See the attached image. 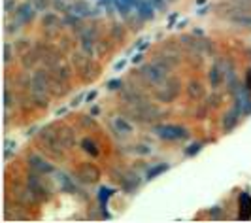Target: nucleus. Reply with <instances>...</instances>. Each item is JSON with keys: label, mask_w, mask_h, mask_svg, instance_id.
Segmentation results:
<instances>
[{"label": "nucleus", "mask_w": 251, "mask_h": 223, "mask_svg": "<svg viewBox=\"0 0 251 223\" xmlns=\"http://www.w3.org/2000/svg\"><path fill=\"white\" fill-rule=\"evenodd\" d=\"M168 72H170V68H168L159 57H157L155 61L148 62V64H144V66L140 68V76L144 78V82L150 84L151 87H155V89H159V87L163 85L164 82L170 78Z\"/></svg>", "instance_id": "1"}, {"label": "nucleus", "mask_w": 251, "mask_h": 223, "mask_svg": "<svg viewBox=\"0 0 251 223\" xmlns=\"http://www.w3.org/2000/svg\"><path fill=\"white\" fill-rule=\"evenodd\" d=\"M44 178L46 176L34 172V170H30V172L26 174V187L32 193V197L36 198V202H44V200H48L53 195V189H51L50 184Z\"/></svg>", "instance_id": "2"}, {"label": "nucleus", "mask_w": 251, "mask_h": 223, "mask_svg": "<svg viewBox=\"0 0 251 223\" xmlns=\"http://www.w3.org/2000/svg\"><path fill=\"white\" fill-rule=\"evenodd\" d=\"M153 133L161 140H168V142H183L191 137L189 129L181 127V125H174V123H161L153 127Z\"/></svg>", "instance_id": "3"}, {"label": "nucleus", "mask_w": 251, "mask_h": 223, "mask_svg": "<svg viewBox=\"0 0 251 223\" xmlns=\"http://www.w3.org/2000/svg\"><path fill=\"white\" fill-rule=\"evenodd\" d=\"M181 93V82L176 76H170L159 89H155V99L163 104H170L179 97Z\"/></svg>", "instance_id": "4"}, {"label": "nucleus", "mask_w": 251, "mask_h": 223, "mask_svg": "<svg viewBox=\"0 0 251 223\" xmlns=\"http://www.w3.org/2000/svg\"><path fill=\"white\" fill-rule=\"evenodd\" d=\"M130 115L136 119V121H142V123H150V121H157V119H161L163 117V112L161 108L157 106V104H153V102H142L138 106H132V112H130Z\"/></svg>", "instance_id": "5"}, {"label": "nucleus", "mask_w": 251, "mask_h": 223, "mask_svg": "<svg viewBox=\"0 0 251 223\" xmlns=\"http://www.w3.org/2000/svg\"><path fill=\"white\" fill-rule=\"evenodd\" d=\"M223 74H225V87L226 91H228V95H236L240 89V80H238V74H236V64L232 59H225L223 61Z\"/></svg>", "instance_id": "6"}, {"label": "nucleus", "mask_w": 251, "mask_h": 223, "mask_svg": "<svg viewBox=\"0 0 251 223\" xmlns=\"http://www.w3.org/2000/svg\"><path fill=\"white\" fill-rule=\"evenodd\" d=\"M75 178L85 186H93L100 180V168L93 163H83L75 168Z\"/></svg>", "instance_id": "7"}, {"label": "nucleus", "mask_w": 251, "mask_h": 223, "mask_svg": "<svg viewBox=\"0 0 251 223\" xmlns=\"http://www.w3.org/2000/svg\"><path fill=\"white\" fill-rule=\"evenodd\" d=\"M51 89V74L48 68H36L32 72V87L30 93H46L50 95Z\"/></svg>", "instance_id": "8"}, {"label": "nucleus", "mask_w": 251, "mask_h": 223, "mask_svg": "<svg viewBox=\"0 0 251 223\" xmlns=\"http://www.w3.org/2000/svg\"><path fill=\"white\" fill-rule=\"evenodd\" d=\"M26 163H28V168H30V170L42 174V176H50V174L57 172V168H55L48 159H44L42 155H36V153L28 155V157H26Z\"/></svg>", "instance_id": "9"}, {"label": "nucleus", "mask_w": 251, "mask_h": 223, "mask_svg": "<svg viewBox=\"0 0 251 223\" xmlns=\"http://www.w3.org/2000/svg\"><path fill=\"white\" fill-rule=\"evenodd\" d=\"M36 8H34V4H28V2H23V4H19L17 6V10L13 12V19L17 21V23H21V25H28V23H32V19L36 17Z\"/></svg>", "instance_id": "10"}, {"label": "nucleus", "mask_w": 251, "mask_h": 223, "mask_svg": "<svg viewBox=\"0 0 251 223\" xmlns=\"http://www.w3.org/2000/svg\"><path fill=\"white\" fill-rule=\"evenodd\" d=\"M240 117H244V115H242V110H240V104L238 102H234V104H232V108L223 113V119H221V127H223V131H225V133H230L232 129H236Z\"/></svg>", "instance_id": "11"}, {"label": "nucleus", "mask_w": 251, "mask_h": 223, "mask_svg": "<svg viewBox=\"0 0 251 223\" xmlns=\"http://www.w3.org/2000/svg\"><path fill=\"white\" fill-rule=\"evenodd\" d=\"M208 82H210V87L212 91H219V87L225 84V74H223V62L221 61H214L210 70H208Z\"/></svg>", "instance_id": "12"}, {"label": "nucleus", "mask_w": 251, "mask_h": 223, "mask_svg": "<svg viewBox=\"0 0 251 223\" xmlns=\"http://www.w3.org/2000/svg\"><path fill=\"white\" fill-rule=\"evenodd\" d=\"M117 182H119L121 189H123L125 193H128V195H130V193H134V191L140 187V184H142L140 176L136 172H132V170H128V172H125V174H119Z\"/></svg>", "instance_id": "13"}, {"label": "nucleus", "mask_w": 251, "mask_h": 223, "mask_svg": "<svg viewBox=\"0 0 251 223\" xmlns=\"http://www.w3.org/2000/svg\"><path fill=\"white\" fill-rule=\"evenodd\" d=\"M234 102H238L240 104V110H242V115L244 117H248L251 115V89L244 85V82H242V85H240L238 93L232 97Z\"/></svg>", "instance_id": "14"}, {"label": "nucleus", "mask_w": 251, "mask_h": 223, "mask_svg": "<svg viewBox=\"0 0 251 223\" xmlns=\"http://www.w3.org/2000/svg\"><path fill=\"white\" fill-rule=\"evenodd\" d=\"M70 8H72V12H74L75 15H79L81 19H85V17H99V15H100V12H99L97 8H93L89 0H74V2L70 4Z\"/></svg>", "instance_id": "15"}, {"label": "nucleus", "mask_w": 251, "mask_h": 223, "mask_svg": "<svg viewBox=\"0 0 251 223\" xmlns=\"http://www.w3.org/2000/svg\"><path fill=\"white\" fill-rule=\"evenodd\" d=\"M97 28H85V30H81V51L83 53H87L89 57L93 55V48H95V44H97Z\"/></svg>", "instance_id": "16"}, {"label": "nucleus", "mask_w": 251, "mask_h": 223, "mask_svg": "<svg viewBox=\"0 0 251 223\" xmlns=\"http://www.w3.org/2000/svg\"><path fill=\"white\" fill-rule=\"evenodd\" d=\"M55 180H57L59 189H61L63 193H68V195H75V193H77V187H75L74 180H72L66 172L57 170V172H55Z\"/></svg>", "instance_id": "17"}, {"label": "nucleus", "mask_w": 251, "mask_h": 223, "mask_svg": "<svg viewBox=\"0 0 251 223\" xmlns=\"http://www.w3.org/2000/svg\"><path fill=\"white\" fill-rule=\"evenodd\" d=\"M121 97H123L125 102L132 104V106H138V104H142V102H146V97H144V95H142L134 85L123 87V89H121Z\"/></svg>", "instance_id": "18"}, {"label": "nucleus", "mask_w": 251, "mask_h": 223, "mask_svg": "<svg viewBox=\"0 0 251 223\" xmlns=\"http://www.w3.org/2000/svg\"><path fill=\"white\" fill-rule=\"evenodd\" d=\"M136 13L144 21H153L155 19V13H157V8L151 4L150 0H138L136 4Z\"/></svg>", "instance_id": "19"}, {"label": "nucleus", "mask_w": 251, "mask_h": 223, "mask_svg": "<svg viewBox=\"0 0 251 223\" xmlns=\"http://www.w3.org/2000/svg\"><path fill=\"white\" fill-rule=\"evenodd\" d=\"M238 218L240 220H251V195L250 193H240L238 198Z\"/></svg>", "instance_id": "20"}, {"label": "nucleus", "mask_w": 251, "mask_h": 223, "mask_svg": "<svg viewBox=\"0 0 251 223\" xmlns=\"http://www.w3.org/2000/svg\"><path fill=\"white\" fill-rule=\"evenodd\" d=\"M64 25V19H61L55 12H48L42 15V27L48 28V30H53V28H61Z\"/></svg>", "instance_id": "21"}, {"label": "nucleus", "mask_w": 251, "mask_h": 223, "mask_svg": "<svg viewBox=\"0 0 251 223\" xmlns=\"http://www.w3.org/2000/svg\"><path fill=\"white\" fill-rule=\"evenodd\" d=\"M181 44L187 48L191 53H202V38H197V34H183Z\"/></svg>", "instance_id": "22"}, {"label": "nucleus", "mask_w": 251, "mask_h": 223, "mask_svg": "<svg viewBox=\"0 0 251 223\" xmlns=\"http://www.w3.org/2000/svg\"><path fill=\"white\" fill-rule=\"evenodd\" d=\"M42 61V57H40V53L36 50H28V51H23V57H21V64H23V68L25 70H30V68H34L38 62Z\"/></svg>", "instance_id": "23"}, {"label": "nucleus", "mask_w": 251, "mask_h": 223, "mask_svg": "<svg viewBox=\"0 0 251 223\" xmlns=\"http://www.w3.org/2000/svg\"><path fill=\"white\" fill-rule=\"evenodd\" d=\"M79 148L83 149L89 157H99V155H100L99 144H97L93 138H89V137H85V138H81V140H79Z\"/></svg>", "instance_id": "24"}, {"label": "nucleus", "mask_w": 251, "mask_h": 223, "mask_svg": "<svg viewBox=\"0 0 251 223\" xmlns=\"http://www.w3.org/2000/svg\"><path fill=\"white\" fill-rule=\"evenodd\" d=\"M187 97L191 100H201L204 97V87L199 80H191L187 84Z\"/></svg>", "instance_id": "25"}, {"label": "nucleus", "mask_w": 251, "mask_h": 223, "mask_svg": "<svg viewBox=\"0 0 251 223\" xmlns=\"http://www.w3.org/2000/svg\"><path fill=\"white\" fill-rule=\"evenodd\" d=\"M59 137H61V140H63L64 148L70 149L74 148L75 144H77V138H75V131L72 129V127H64L63 131L59 133Z\"/></svg>", "instance_id": "26"}, {"label": "nucleus", "mask_w": 251, "mask_h": 223, "mask_svg": "<svg viewBox=\"0 0 251 223\" xmlns=\"http://www.w3.org/2000/svg\"><path fill=\"white\" fill-rule=\"evenodd\" d=\"M113 197V189L108 186H100V189H99V195H97V198H99V204H100V210L106 212V208H108V200Z\"/></svg>", "instance_id": "27"}, {"label": "nucleus", "mask_w": 251, "mask_h": 223, "mask_svg": "<svg viewBox=\"0 0 251 223\" xmlns=\"http://www.w3.org/2000/svg\"><path fill=\"white\" fill-rule=\"evenodd\" d=\"M50 70L57 76L61 82H64V84H68V82H70V78H72V70H70V66H68V64H63V62H61V64H57L55 68H50Z\"/></svg>", "instance_id": "28"}, {"label": "nucleus", "mask_w": 251, "mask_h": 223, "mask_svg": "<svg viewBox=\"0 0 251 223\" xmlns=\"http://www.w3.org/2000/svg\"><path fill=\"white\" fill-rule=\"evenodd\" d=\"M170 168V165L168 163H159V165H153L148 168V172H146V180L151 182V180H155V178H159L161 174H164L166 170Z\"/></svg>", "instance_id": "29"}, {"label": "nucleus", "mask_w": 251, "mask_h": 223, "mask_svg": "<svg viewBox=\"0 0 251 223\" xmlns=\"http://www.w3.org/2000/svg\"><path fill=\"white\" fill-rule=\"evenodd\" d=\"M113 125H115V129L121 133V135H132V131H134V125L130 123V121H126L125 117H115V121H113Z\"/></svg>", "instance_id": "30"}, {"label": "nucleus", "mask_w": 251, "mask_h": 223, "mask_svg": "<svg viewBox=\"0 0 251 223\" xmlns=\"http://www.w3.org/2000/svg\"><path fill=\"white\" fill-rule=\"evenodd\" d=\"M2 99H4V110L6 112L10 110V108H15V106H17V97L10 91V87H4Z\"/></svg>", "instance_id": "31"}, {"label": "nucleus", "mask_w": 251, "mask_h": 223, "mask_svg": "<svg viewBox=\"0 0 251 223\" xmlns=\"http://www.w3.org/2000/svg\"><path fill=\"white\" fill-rule=\"evenodd\" d=\"M13 55H15V46L10 44V42H4V46H2V61H4V64H10L13 61Z\"/></svg>", "instance_id": "32"}, {"label": "nucleus", "mask_w": 251, "mask_h": 223, "mask_svg": "<svg viewBox=\"0 0 251 223\" xmlns=\"http://www.w3.org/2000/svg\"><path fill=\"white\" fill-rule=\"evenodd\" d=\"M32 102L36 108H50V95L46 93H32Z\"/></svg>", "instance_id": "33"}, {"label": "nucleus", "mask_w": 251, "mask_h": 223, "mask_svg": "<svg viewBox=\"0 0 251 223\" xmlns=\"http://www.w3.org/2000/svg\"><path fill=\"white\" fill-rule=\"evenodd\" d=\"M232 25L244 27V28H251V13L250 15H236V17H230L228 19Z\"/></svg>", "instance_id": "34"}, {"label": "nucleus", "mask_w": 251, "mask_h": 223, "mask_svg": "<svg viewBox=\"0 0 251 223\" xmlns=\"http://www.w3.org/2000/svg\"><path fill=\"white\" fill-rule=\"evenodd\" d=\"M202 148H204V144H202V142H195V144H191L189 148H185V151H183V153H185L187 157H195L197 153H201Z\"/></svg>", "instance_id": "35"}, {"label": "nucleus", "mask_w": 251, "mask_h": 223, "mask_svg": "<svg viewBox=\"0 0 251 223\" xmlns=\"http://www.w3.org/2000/svg\"><path fill=\"white\" fill-rule=\"evenodd\" d=\"M221 100H223V97L217 93V91H214L210 97H208V100H206V104L210 106V108H217L219 104H221Z\"/></svg>", "instance_id": "36"}, {"label": "nucleus", "mask_w": 251, "mask_h": 223, "mask_svg": "<svg viewBox=\"0 0 251 223\" xmlns=\"http://www.w3.org/2000/svg\"><path fill=\"white\" fill-rule=\"evenodd\" d=\"M130 151H132V153H136V155H150L151 148L148 146V144H136V146H132Z\"/></svg>", "instance_id": "37"}, {"label": "nucleus", "mask_w": 251, "mask_h": 223, "mask_svg": "<svg viewBox=\"0 0 251 223\" xmlns=\"http://www.w3.org/2000/svg\"><path fill=\"white\" fill-rule=\"evenodd\" d=\"M17 148V144H15V140H4V157L8 159L10 155H12L13 151Z\"/></svg>", "instance_id": "38"}, {"label": "nucleus", "mask_w": 251, "mask_h": 223, "mask_svg": "<svg viewBox=\"0 0 251 223\" xmlns=\"http://www.w3.org/2000/svg\"><path fill=\"white\" fill-rule=\"evenodd\" d=\"M15 50H21V51H28L30 50V40H26V38H19L15 44Z\"/></svg>", "instance_id": "39"}, {"label": "nucleus", "mask_w": 251, "mask_h": 223, "mask_svg": "<svg viewBox=\"0 0 251 223\" xmlns=\"http://www.w3.org/2000/svg\"><path fill=\"white\" fill-rule=\"evenodd\" d=\"M106 87H108L110 91H121V89H123V82H121L119 78H113V80H110V82L106 84Z\"/></svg>", "instance_id": "40"}, {"label": "nucleus", "mask_w": 251, "mask_h": 223, "mask_svg": "<svg viewBox=\"0 0 251 223\" xmlns=\"http://www.w3.org/2000/svg\"><path fill=\"white\" fill-rule=\"evenodd\" d=\"M50 6H51L50 0H34V8H36L38 12H46Z\"/></svg>", "instance_id": "41"}, {"label": "nucleus", "mask_w": 251, "mask_h": 223, "mask_svg": "<svg viewBox=\"0 0 251 223\" xmlns=\"http://www.w3.org/2000/svg\"><path fill=\"white\" fill-rule=\"evenodd\" d=\"M202 53H214V44L208 38H202Z\"/></svg>", "instance_id": "42"}, {"label": "nucleus", "mask_w": 251, "mask_h": 223, "mask_svg": "<svg viewBox=\"0 0 251 223\" xmlns=\"http://www.w3.org/2000/svg\"><path fill=\"white\" fill-rule=\"evenodd\" d=\"M17 10V2L15 0H4V13H12Z\"/></svg>", "instance_id": "43"}, {"label": "nucleus", "mask_w": 251, "mask_h": 223, "mask_svg": "<svg viewBox=\"0 0 251 223\" xmlns=\"http://www.w3.org/2000/svg\"><path fill=\"white\" fill-rule=\"evenodd\" d=\"M19 28H21V23L13 21V23H10V25L6 27V32H8V34H17V32H19Z\"/></svg>", "instance_id": "44"}, {"label": "nucleus", "mask_w": 251, "mask_h": 223, "mask_svg": "<svg viewBox=\"0 0 251 223\" xmlns=\"http://www.w3.org/2000/svg\"><path fill=\"white\" fill-rule=\"evenodd\" d=\"M150 2L157 8V10H161V12L166 10V6H168V0H150Z\"/></svg>", "instance_id": "45"}, {"label": "nucleus", "mask_w": 251, "mask_h": 223, "mask_svg": "<svg viewBox=\"0 0 251 223\" xmlns=\"http://www.w3.org/2000/svg\"><path fill=\"white\" fill-rule=\"evenodd\" d=\"M81 100H85V95H77V97H75V99L72 100L68 106H70V108H77V106L81 104Z\"/></svg>", "instance_id": "46"}, {"label": "nucleus", "mask_w": 251, "mask_h": 223, "mask_svg": "<svg viewBox=\"0 0 251 223\" xmlns=\"http://www.w3.org/2000/svg\"><path fill=\"white\" fill-rule=\"evenodd\" d=\"M113 36L119 38V40L123 38V25H115V27H113Z\"/></svg>", "instance_id": "47"}, {"label": "nucleus", "mask_w": 251, "mask_h": 223, "mask_svg": "<svg viewBox=\"0 0 251 223\" xmlns=\"http://www.w3.org/2000/svg\"><path fill=\"white\" fill-rule=\"evenodd\" d=\"M244 85L248 87V89H251V66L246 70V78H244Z\"/></svg>", "instance_id": "48"}, {"label": "nucleus", "mask_w": 251, "mask_h": 223, "mask_svg": "<svg viewBox=\"0 0 251 223\" xmlns=\"http://www.w3.org/2000/svg\"><path fill=\"white\" fill-rule=\"evenodd\" d=\"M210 218H214V220L221 218V208H219V206H214V208L210 210Z\"/></svg>", "instance_id": "49"}, {"label": "nucleus", "mask_w": 251, "mask_h": 223, "mask_svg": "<svg viewBox=\"0 0 251 223\" xmlns=\"http://www.w3.org/2000/svg\"><path fill=\"white\" fill-rule=\"evenodd\" d=\"M97 95H99L97 91H91V93H87V95H85V102H87V104H91L93 100L97 99Z\"/></svg>", "instance_id": "50"}, {"label": "nucleus", "mask_w": 251, "mask_h": 223, "mask_svg": "<svg viewBox=\"0 0 251 223\" xmlns=\"http://www.w3.org/2000/svg\"><path fill=\"white\" fill-rule=\"evenodd\" d=\"M177 17H179V15H177V13H172V15H170V17H168V28H172V27H174V21H176Z\"/></svg>", "instance_id": "51"}, {"label": "nucleus", "mask_w": 251, "mask_h": 223, "mask_svg": "<svg viewBox=\"0 0 251 223\" xmlns=\"http://www.w3.org/2000/svg\"><path fill=\"white\" fill-rule=\"evenodd\" d=\"M125 64H126V59H121V61L115 64V72H119V70H123L125 68Z\"/></svg>", "instance_id": "52"}, {"label": "nucleus", "mask_w": 251, "mask_h": 223, "mask_svg": "<svg viewBox=\"0 0 251 223\" xmlns=\"http://www.w3.org/2000/svg\"><path fill=\"white\" fill-rule=\"evenodd\" d=\"M142 59H144V53H136V55H134L130 61H132V64H136V62H140Z\"/></svg>", "instance_id": "53"}, {"label": "nucleus", "mask_w": 251, "mask_h": 223, "mask_svg": "<svg viewBox=\"0 0 251 223\" xmlns=\"http://www.w3.org/2000/svg\"><path fill=\"white\" fill-rule=\"evenodd\" d=\"M68 108H70V106H68ZM68 108H59V110L55 112V115H57V117H59V115H64V113L68 112Z\"/></svg>", "instance_id": "54"}, {"label": "nucleus", "mask_w": 251, "mask_h": 223, "mask_svg": "<svg viewBox=\"0 0 251 223\" xmlns=\"http://www.w3.org/2000/svg\"><path fill=\"white\" fill-rule=\"evenodd\" d=\"M125 2L128 4V6H132V8L136 10V4H138V0H125Z\"/></svg>", "instance_id": "55"}, {"label": "nucleus", "mask_w": 251, "mask_h": 223, "mask_svg": "<svg viewBox=\"0 0 251 223\" xmlns=\"http://www.w3.org/2000/svg\"><path fill=\"white\" fill-rule=\"evenodd\" d=\"M208 10H210V6H204V8H201V10H199V15H204V13H208Z\"/></svg>", "instance_id": "56"}, {"label": "nucleus", "mask_w": 251, "mask_h": 223, "mask_svg": "<svg viewBox=\"0 0 251 223\" xmlns=\"http://www.w3.org/2000/svg\"><path fill=\"white\" fill-rule=\"evenodd\" d=\"M38 131V127H32V129H30V131H28V133H26V137H32V135H34V133H36Z\"/></svg>", "instance_id": "57"}, {"label": "nucleus", "mask_w": 251, "mask_h": 223, "mask_svg": "<svg viewBox=\"0 0 251 223\" xmlns=\"http://www.w3.org/2000/svg\"><path fill=\"white\" fill-rule=\"evenodd\" d=\"M99 112H100L99 108H93V110H91V115H99Z\"/></svg>", "instance_id": "58"}, {"label": "nucleus", "mask_w": 251, "mask_h": 223, "mask_svg": "<svg viewBox=\"0 0 251 223\" xmlns=\"http://www.w3.org/2000/svg\"><path fill=\"white\" fill-rule=\"evenodd\" d=\"M185 25H187V21H181V23H177V28H183Z\"/></svg>", "instance_id": "59"}, {"label": "nucleus", "mask_w": 251, "mask_h": 223, "mask_svg": "<svg viewBox=\"0 0 251 223\" xmlns=\"http://www.w3.org/2000/svg\"><path fill=\"white\" fill-rule=\"evenodd\" d=\"M240 2H246L248 6H251V0H240Z\"/></svg>", "instance_id": "60"}, {"label": "nucleus", "mask_w": 251, "mask_h": 223, "mask_svg": "<svg viewBox=\"0 0 251 223\" xmlns=\"http://www.w3.org/2000/svg\"><path fill=\"white\" fill-rule=\"evenodd\" d=\"M168 2H174V0H168Z\"/></svg>", "instance_id": "61"}]
</instances>
